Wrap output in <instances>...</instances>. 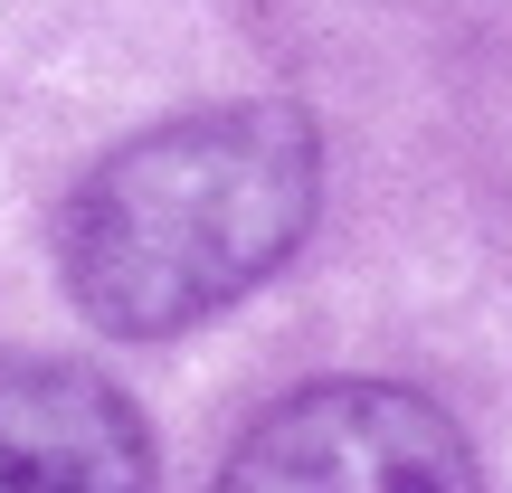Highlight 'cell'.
Instances as JSON below:
<instances>
[{
  "instance_id": "1",
  "label": "cell",
  "mask_w": 512,
  "mask_h": 493,
  "mask_svg": "<svg viewBox=\"0 0 512 493\" xmlns=\"http://www.w3.org/2000/svg\"><path fill=\"white\" fill-rule=\"evenodd\" d=\"M313 209L323 133L285 95H247L105 152L57 219V266L76 313L124 342H171L266 285L304 247Z\"/></svg>"
},
{
  "instance_id": "2",
  "label": "cell",
  "mask_w": 512,
  "mask_h": 493,
  "mask_svg": "<svg viewBox=\"0 0 512 493\" xmlns=\"http://www.w3.org/2000/svg\"><path fill=\"white\" fill-rule=\"evenodd\" d=\"M228 493H465L475 446L399 380H313L228 446Z\"/></svg>"
},
{
  "instance_id": "3",
  "label": "cell",
  "mask_w": 512,
  "mask_h": 493,
  "mask_svg": "<svg viewBox=\"0 0 512 493\" xmlns=\"http://www.w3.org/2000/svg\"><path fill=\"white\" fill-rule=\"evenodd\" d=\"M152 437L114 380L48 351H0V493H133Z\"/></svg>"
}]
</instances>
